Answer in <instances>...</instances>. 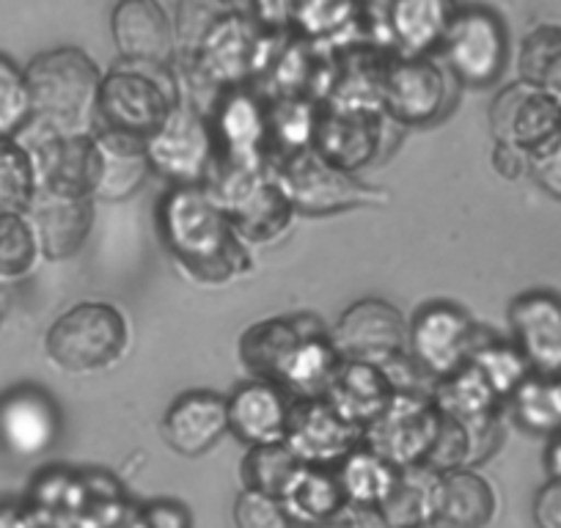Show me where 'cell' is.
I'll use <instances>...</instances> for the list:
<instances>
[{"label": "cell", "instance_id": "cb8c5ba5", "mask_svg": "<svg viewBox=\"0 0 561 528\" xmlns=\"http://www.w3.org/2000/svg\"><path fill=\"white\" fill-rule=\"evenodd\" d=\"M61 429L56 405L45 391L18 388L0 397V444L18 457L42 455Z\"/></svg>", "mask_w": 561, "mask_h": 528}, {"label": "cell", "instance_id": "484cf974", "mask_svg": "<svg viewBox=\"0 0 561 528\" xmlns=\"http://www.w3.org/2000/svg\"><path fill=\"white\" fill-rule=\"evenodd\" d=\"M457 9V0H388V47L402 56H433Z\"/></svg>", "mask_w": 561, "mask_h": 528}, {"label": "cell", "instance_id": "d6986e66", "mask_svg": "<svg viewBox=\"0 0 561 528\" xmlns=\"http://www.w3.org/2000/svg\"><path fill=\"white\" fill-rule=\"evenodd\" d=\"M364 438V427L347 422L325 397L295 400L289 416L287 446L300 462L314 466H339Z\"/></svg>", "mask_w": 561, "mask_h": 528}, {"label": "cell", "instance_id": "7bdbcfd3", "mask_svg": "<svg viewBox=\"0 0 561 528\" xmlns=\"http://www.w3.org/2000/svg\"><path fill=\"white\" fill-rule=\"evenodd\" d=\"M234 523L240 528H280L293 526V517H289L280 495L242 487L234 501Z\"/></svg>", "mask_w": 561, "mask_h": 528}, {"label": "cell", "instance_id": "1f68e13d", "mask_svg": "<svg viewBox=\"0 0 561 528\" xmlns=\"http://www.w3.org/2000/svg\"><path fill=\"white\" fill-rule=\"evenodd\" d=\"M506 405L523 429L550 438L561 429V377L531 371L512 391Z\"/></svg>", "mask_w": 561, "mask_h": 528}, {"label": "cell", "instance_id": "b9f144b4", "mask_svg": "<svg viewBox=\"0 0 561 528\" xmlns=\"http://www.w3.org/2000/svg\"><path fill=\"white\" fill-rule=\"evenodd\" d=\"M31 122V94L25 69L0 53V136H18Z\"/></svg>", "mask_w": 561, "mask_h": 528}, {"label": "cell", "instance_id": "4dcf8cb0", "mask_svg": "<svg viewBox=\"0 0 561 528\" xmlns=\"http://www.w3.org/2000/svg\"><path fill=\"white\" fill-rule=\"evenodd\" d=\"M304 338L306 336L298 331L293 317H270V320L253 322L240 336L237 349L253 377L280 382Z\"/></svg>", "mask_w": 561, "mask_h": 528}, {"label": "cell", "instance_id": "74e56055", "mask_svg": "<svg viewBox=\"0 0 561 528\" xmlns=\"http://www.w3.org/2000/svg\"><path fill=\"white\" fill-rule=\"evenodd\" d=\"M300 468V457L287 446V440L278 444L248 446L245 460H242V487L264 490V493L280 495L295 471Z\"/></svg>", "mask_w": 561, "mask_h": 528}, {"label": "cell", "instance_id": "f5cc1de1", "mask_svg": "<svg viewBox=\"0 0 561 528\" xmlns=\"http://www.w3.org/2000/svg\"><path fill=\"white\" fill-rule=\"evenodd\" d=\"M224 3H229V7H234V9H245V12H248V7H251V0H224Z\"/></svg>", "mask_w": 561, "mask_h": 528}, {"label": "cell", "instance_id": "f35d334b", "mask_svg": "<svg viewBox=\"0 0 561 528\" xmlns=\"http://www.w3.org/2000/svg\"><path fill=\"white\" fill-rule=\"evenodd\" d=\"M42 251L25 213H0V284L28 276Z\"/></svg>", "mask_w": 561, "mask_h": 528}, {"label": "cell", "instance_id": "bcb514c9", "mask_svg": "<svg viewBox=\"0 0 561 528\" xmlns=\"http://www.w3.org/2000/svg\"><path fill=\"white\" fill-rule=\"evenodd\" d=\"M531 176L548 196L561 202V141L531 158Z\"/></svg>", "mask_w": 561, "mask_h": 528}, {"label": "cell", "instance_id": "f907efd6", "mask_svg": "<svg viewBox=\"0 0 561 528\" xmlns=\"http://www.w3.org/2000/svg\"><path fill=\"white\" fill-rule=\"evenodd\" d=\"M0 526H31L28 504H0Z\"/></svg>", "mask_w": 561, "mask_h": 528}, {"label": "cell", "instance_id": "60d3db41", "mask_svg": "<svg viewBox=\"0 0 561 528\" xmlns=\"http://www.w3.org/2000/svg\"><path fill=\"white\" fill-rule=\"evenodd\" d=\"M231 9L224 0H176L174 9V36H176V58H193L215 28L224 14Z\"/></svg>", "mask_w": 561, "mask_h": 528}, {"label": "cell", "instance_id": "816d5d0a", "mask_svg": "<svg viewBox=\"0 0 561 528\" xmlns=\"http://www.w3.org/2000/svg\"><path fill=\"white\" fill-rule=\"evenodd\" d=\"M545 468H548L550 479H561V429L548 438V449H545Z\"/></svg>", "mask_w": 561, "mask_h": 528}, {"label": "cell", "instance_id": "f6af8a7d", "mask_svg": "<svg viewBox=\"0 0 561 528\" xmlns=\"http://www.w3.org/2000/svg\"><path fill=\"white\" fill-rule=\"evenodd\" d=\"M140 526L187 528L193 526V517L180 501L158 498V501H149V504H140Z\"/></svg>", "mask_w": 561, "mask_h": 528}, {"label": "cell", "instance_id": "d590c367", "mask_svg": "<svg viewBox=\"0 0 561 528\" xmlns=\"http://www.w3.org/2000/svg\"><path fill=\"white\" fill-rule=\"evenodd\" d=\"M517 74L561 100V25H534L517 50Z\"/></svg>", "mask_w": 561, "mask_h": 528}, {"label": "cell", "instance_id": "c3c4849f", "mask_svg": "<svg viewBox=\"0 0 561 528\" xmlns=\"http://www.w3.org/2000/svg\"><path fill=\"white\" fill-rule=\"evenodd\" d=\"M534 520L542 528H561V479H548L534 498Z\"/></svg>", "mask_w": 561, "mask_h": 528}, {"label": "cell", "instance_id": "ac0fdd59", "mask_svg": "<svg viewBox=\"0 0 561 528\" xmlns=\"http://www.w3.org/2000/svg\"><path fill=\"white\" fill-rule=\"evenodd\" d=\"M111 36L122 61L174 67V20L160 0H116L111 9Z\"/></svg>", "mask_w": 561, "mask_h": 528}, {"label": "cell", "instance_id": "44dd1931", "mask_svg": "<svg viewBox=\"0 0 561 528\" xmlns=\"http://www.w3.org/2000/svg\"><path fill=\"white\" fill-rule=\"evenodd\" d=\"M229 433L245 446L278 444L287 438L295 397L275 380L253 377L231 391Z\"/></svg>", "mask_w": 561, "mask_h": 528}, {"label": "cell", "instance_id": "7402d4cb", "mask_svg": "<svg viewBox=\"0 0 561 528\" xmlns=\"http://www.w3.org/2000/svg\"><path fill=\"white\" fill-rule=\"evenodd\" d=\"M512 342L526 355L531 371L561 377V298L531 289L510 303Z\"/></svg>", "mask_w": 561, "mask_h": 528}, {"label": "cell", "instance_id": "9a60e30c", "mask_svg": "<svg viewBox=\"0 0 561 528\" xmlns=\"http://www.w3.org/2000/svg\"><path fill=\"white\" fill-rule=\"evenodd\" d=\"M391 122L382 107L353 105V102H320L314 127V147L342 169L355 171L375 163L386 144V124Z\"/></svg>", "mask_w": 561, "mask_h": 528}, {"label": "cell", "instance_id": "8992f818", "mask_svg": "<svg viewBox=\"0 0 561 528\" xmlns=\"http://www.w3.org/2000/svg\"><path fill=\"white\" fill-rule=\"evenodd\" d=\"M129 342V328L113 303L85 300L64 311L45 336V353L53 366L72 375L102 371L116 364Z\"/></svg>", "mask_w": 561, "mask_h": 528}, {"label": "cell", "instance_id": "4fadbf2b", "mask_svg": "<svg viewBox=\"0 0 561 528\" xmlns=\"http://www.w3.org/2000/svg\"><path fill=\"white\" fill-rule=\"evenodd\" d=\"M36 163L39 187L91 196L100 174V149L94 129L89 133H58L31 118L18 133Z\"/></svg>", "mask_w": 561, "mask_h": 528}, {"label": "cell", "instance_id": "e0dca14e", "mask_svg": "<svg viewBox=\"0 0 561 528\" xmlns=\"http://www.w3.org/2000/svg\"><path fill=\"white\" fill-rule=\"evenodd\" d=\"M331 342L342 358L382 364L391 355L408 349V320L388 300L364 298L339 317L331 328Z\"/></svg>", "mask_w": 561, "mask_h": 528}, {"label": "cell", "instance_id": "3957f363", "mask_svg": "<svg viewBox=\"0 0 561 528\" xmlns=\"http://www.w3.org/2000/svg\"><path fill=\"white\" fill-rule=\"evenodd\" d=\"M267 171L278 182L280 191L287 193L295 215L320 218V215L344 213L364 204H382L386 198V193L360 182L355 171L328 160L314 144L270 160Z\"/></svg>", "mask_w": 561, "mask_h": 528}, {"label": "cell", "instance_id": "681fc988", "mask_svg": "<svg viewBox=\"0 0 561 528\" xmlns=\"http://www.w3.org/2000/svg\"><path fill=\"white\" fill-rule=\"evenodd\" d=\"M85 490H89V501H116L124 498L122 482L113 473L105 471H83Z\"/></svg>", "mask_w": 561, "mask_h": 528}, {"label": "cell", "instance_id": "83f0119b", "mask_svg": "<svg viewBox=\"0 0 561 528\" xmlns=\"http://www.w3.org/2000/svg\"><path fill=\"white\" fill-rule=\"evenodd\" d=\"M495 490L488 479L471 466L440 471L435 482L433 526L479 528L488 526L495 515Z\"/></svg>", "mask_w": 561, "mask_h": 528}, {"label": "cell", "instance_id": "9c48e42d", "mask_svg": "<svg viewBox=\"0 0 561 528\" xmlns=\"http://www.w3.org/2000/svg\"><path fill=\"white\" fill-rule=\"evenodd\" d=\"M444 413L433 402V393L397 391L386 408L364 427L360 444L369 446L391 466H424L438 438Z\"/></svg>", "mask_w": 561, "mask_h": 528}, {"label": "cell", "instance_id": "603a6c76", "mask_svg": "<svg viewBox=\"0 0 561 528\" xmlns=\"http://www.w3.org/2000/svg\"><path fill=\"white\" fill-rule=\"evenodd\" d=\"M229 435V400L215 391L180 393L163 416V438L176 455L202 457Z\"/></svg>", "mask_w": 561, "mask_h": 528}, {"label": "cell", "instance_id": "5b68a950", "mask_svg": "<svg viewBox=\"0 0 561 528\" xmlns=\"http://www.w3.org/2000/svg\"><path fill=\"white\" fill-rule=\"evenodd\" d=\"M229 213L234 231L245 245H270L289 229L295 207L267 169H248L215 160L207 180Z\"/></svg>", "mask_w": 561, "mask_h": 528}, {"label": "cell", "instance_id": "8fae6325", "mask_svg": "<svg viewBox=\"0 0 561 528\" xmlns=\"http://www.w3.org/2000/svg\"><path fill=\"white\" fill-rule=\"evenodd\" d=\"M490 333L493 331L479 328L460 306L433 300L408 322V353L433 380H440L462 369Z\"/></svg>", "mask_w": 561, "mask_h": 528}, {"label": "cell", "instance_id": "4316f807", "mask_svg": "<svg viewBox=\"0 0 561 528\" xmlns=\"http://www.w3.org/2000/svg\"><path fill=\"white\" fill-rule=\"evenodd\" d=\"M393 386L380 364L360 358H342L331 382H328L325 400L342 413L347 422L366 427L382 408L391 402Z\"/></svg>", "mask_w": 561, "mask_h": 528}, {"label": "cell", "instance_id": "d6a6232c", "mask_svg": "<svg viewBox=\"0 0 561 528\" xmlns=\"http://www.w3.org/2000/svg\"><path fill=\"white\" fill-rule=\"evenodd\" d=\"M342 487L347 493L350 504L377 506L380 509L386 498L391 495L393 484H397L399 468L391 466L386 457L371 451L369 446L358 444L342 462L336 466Z\"/></svg>", "mask_w": 561, "mask_h": 528}, {"label": "cell", "instance_id": "ab89813d", "mask_svg": "<svg viewBox=\"0 0 561 528\" xmlns=\"http://www.w3.org/2000/svg\"><path fill=\"white\" fill-rule=\"evenodd\" d=\"M468 364L477 366L484 377H488L490 386L495 388L501 400H510L512 391L531 375V366H528L526 355L517 349L515 342H504L495 333H490L482 344L477 347V353L471 355Z\"/></svg>", "mask_w": 561, "mask_h": 528}, {"label": "cell", "instance_id": "d4e9b609", "mask_svg": "<svg viewBox=\"0 0 561 528\" xmlns=\"http://www.w3.org/2000/svg\"><path fill=\"white\" fill-rule=\"evenodd\" d=\"M94 138L100 149V174H96L91 198L107 204L127 202L152 176L147 138H135L105 127H94Z\"/></svg>", "mask_w": 561, "mask_h": 528}, {"label": "cell", "instance_id": "ffe728a7", "mask_svg": "<svg viewBox=\"0 0 561 528\" xmlns=\"http://www.w3.org/2000/svg\"><path fill=\"white\" fill-rule=\"evenodd\" d=\"M25 215L34 226L42 256L61 262V259L75 256L89 240L91 226H94V198L53 191V187H36Z\"/></svg>", "mask_w": 561, "mask_h": 528}, {"label": "cell", "instance_id": "f546056e", "mask_svg": "<svg viewBox=\"0 0 561 528\" xmlns=\"http://www.w3.org/2000/svg\"><path fill=\"white\" fill-rule=\"evenodd\" d=\"M433 402L446 418H455V422L466 424L468 429L501 418V411L506 405L488 382V377L473 364H466L455 375L435 380Z\"/></svg>", "mask_w": 561, "mask_h": 528}, {"label": "cell", "instance_id": "7a4b0ae2", "mask_svg": "<svg viewBox=\"0 0 561 528\" xmlns=\"http://www.w3.org/2000/svg\"><path fill=\"white\" fill-rule=\"evenodd\" d=\"M31 118L58 133H89L96 124L102 69L80 47H53L25 67Z\"/></svg>", "mask_w": 561, "mask_h": 528}, {"label": "cell", "instance_id": "836d02e7", "mask_svg": "<svg viewBox=\"0 0 561 528\" xmlns=\"http://www.w3.org/2000/svg\"><path fill=\"white\" fill-rule=\"evenodd\" d=\"M438 471L427 466L402 468L391 495L380 506L386 526H433Z\"/></svg>", "mask_w": 561, "mask_h": 528}, {"label": "cell", "instance_id": "30bf717a", "mask_svg": "<svg viewBox=\"0 0 561 528\" xmlns=\"http://www.w3.org/2000/svg\"><path fill=\"white\" fill-rule=\"evenodd\" d=\"M273 36L275 31L264 28L251 12L231 9L215 23L196 56L187 61L218 89H234L251 83L264 61L273 56L270 50Z\"/></svg>", "mask_w": 561, "mask_h": 528}, {"label": "cell", "instance_id": "5bb4252c", "mask_svg": "<svg viewBox=\"0 0 561 528\" xmlns=\"http://www.w3.org/2000/svg\"><path fill=\"white\" fill-rule=\"evenodd\" d=\"M493 138L537 158L561 141V100L517 78L490 105Z\"/></svg>", "mask_w": 561, "mask_h": 528}, {"label": "cell", "instance_id": "e575fe53", "mask_svg": "<svg viewBox=\"0 0 561 528\" xmlns=\"http://www.w3.org/2000/svg\"><path fill=\"white\" fill-rule=\"evenodd\" d=\"M339 360H342V355L333 347L331 333H325V336H306L300 342L298 353L289 360L284 377H280V386L287 388L295 400L325 397L328 382H331Z\"/></svg>", "mask_w": 561, "mask_h": 528}, {"label": "cell", "instance_id": "8d00e7d4", "mask_svg": "<svg viewBox=\"0 0 561 528\" xmlns=\"http://www.w3.org/2000/svg\"><path fill=\"white\" fill-rule=\"evenodd\" d=\"M39 187L36 163L18 136H0V213H25Z\"/></svg>", "mask_w": 561, "mask_h": 528}, {"label": "cell", "instance_id": "2e32d148", "mask_svg": "<svg viewBox=\"0 0 561 528\" xmlns=\"http://www.w3.org/2000/svg\"><path fill=\"white\" fill-rule=\"evenodd\" d=\"M209 122L215 129L220 163L267 169V102L259 91L248 83L226 89L209 111Z\"/></svg>", "mask_w": 561, "mask_h": 528}, {"label": "cell", "instance_id": "db71d44e", "mask_svg": "<svg viewBox=\"0 0 561 528\" xmlns=\"http://www.w3.org/2000/svg\"><path fill=\"white\" fill-rule=\"evenodd\" d=\"M3 320H7V298L0 295V325H3Z\"/></svg>", "mask_w": 561, "mask_h": 528}, {"label": "cell", "instance_id": "52a82bcc", "mask_svg": "<svg viewBox=\"0 0 561 528\" xmlns=\"http://www.w3.org/2000/svg\"><path fill=\"white\" fill-rule=\"evenodd\" d=\"M444 67L468 89H490L510 61L506 23L490 7H460L438 47Z\"/></svg>", "mask_w": 561, "mask_h": 528}, {"label": "cell", "instance_id": "ee69618b", "mask_svg": "<svg viewBox=\"0 0 561 528\" xmlns=\"http://www.w3.org/2000/svg\"><path fill=\"white\" fill-rule=\"evenodd\" d=\"M427 468L433 471H455V468L473 466V438L471 429L466 424L455 422V418H446L440 422L438 438H435L433 451H430Z\"/></svg>", "mask_w": 561, "mask_h": 528}, {"label": "cell", "instance_id": "f1b7e54d", "mask_svg": "<svg viewBox=\"0 0 561 528\" xmlns=\"http://www.w3.org/2000/svg\"><path fill=\"white\" fill-rule=\"evenodd\" d=\"M293 526H331L333 517L347 506L336 466L300 462L295 477L280 493Z\"/></svg>", "mask_w": 561, "mask_h": 528}, {"label": "cell", "instance_id": "7dc6e473", "mask_svg": "<svg viewBox=\"0 0 561 528\" xmlns=\"http://www.w3.org/2000/svg\"><path fill=\"white\" fill-rule=\"evenodd\" d=\"M493 169L501 180L517 182L526 174H531V154H526L523 149L510 147V144L495 141L493 149Z\"/></svg>", "mask_w": 561, "mask_h": 528}, {"label": "cell", "instance_id": "ba28073f", "mask_svg": "<svg viewBox=\"0 0 561 528\" xmlns=\"http://www.w3.org/2000/svg\"><path fill=\"white\" fill-rule=\"evenodd\" d=\"M152 174L165 176L171 185H198L207 182L218 160V144L209 113L193 102L176 96L169 116L147 138Z\"/></svg>", "mask_w": 561, "mask_h": 528}, {"label": "cell", "instance_id": "277c9868", "mask_svg": "<svg viewBox=\"0 0 561 528\" xmlns=\"http://www.w3.org/2000/svg\"><path fill=\"white\" fill-rule=\"evenodd\" d=\"M176 102L174 67L118 61L102 74L94 127L149 138Z\"/></svg>", "mask_w": 561, "mask_h": 528}, {"label": "cell", "instance_id": "7c38bea8", "mask_svg": "<svg viewBox=\"0 0 561 528\" xmlns=\"http://www.w3.org/2000/svg\"><path fill=\"white\" fill-rule=\"evenodd\" d=\"M380 105L393 124L404 127L438 122L451 105L449 72L433 56L391 53L382 69Z\"/></svg>", "mask_w": 561, "mask_h": 528}, {"label": "cell", "instance_id": "6da1fadb", "mask_svg": "<svg viewBox=\"0 0 561 528\" xmlns=\"http://www.w3.org/2000/svg\"><path fill=\"white\" fill-rule=\"evenodd\" d=\"M171 256L204 284H226L251 271V251L207 182L171 185L158 209Z\"/></svg>", "mask_w": 561, "mask_h": 528}]
</instances>
